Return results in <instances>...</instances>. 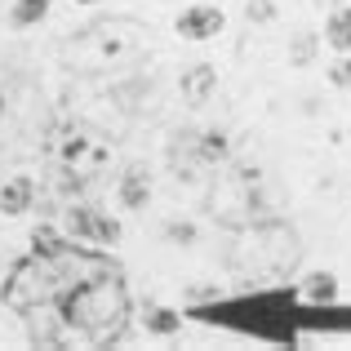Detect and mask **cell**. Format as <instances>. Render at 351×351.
<instances>
[{
  "label": "cell",
  "instance_id": "cell-6",
  "mask_svg": "<svg viewBox=\"0 0 351 351\" xmlns=\"http://www.w3.org/2000/svg\"><path fill=\"white\" fill-rule=\"evenodd\" d=\"M227 156H232V147H227V134H218V129H205V134L187 129V134L173 138V169L178 173H191L196 165L200 169H214Z\"/></svg>",
  "mask_w": 351,
  "mask_h": 351
},
{
  "label": "cell",
  "instance_id": "cell-1",
  "mask_svg": "<svg viewBox=\"0 0 351 351\" xmlns=\"http://www.w3.org/2000/svg\"><path fill=\"white\" fill-rule=\"evenodd\" d=\"M32 254L5 276V307L27 325V338L49 351L116 347L129 329V289L116 258L58 240L49 227L32 236Z\"/></svg>",
  "mask_w": 351,
  "mask_h": 351
},
{
  "label": "cell",
  "instance_id": "cell-14",
  "mask_svg": "<svg viewBox=\"0 0 351 351\" xmlns=\"http://www.w3.org/2000/svg\"><path fill=\"white\" fill-rule=\"evenodd\" d=\"M45 14H49V0H18L14 23H18V27H32V23H40Z\"/></svg>",
  "mask_w": 351,
  "mask_h": 351
},
{
  "label": "cell",
  "instance_id": "cell-3",
  "mask_svg": "<svg viewBox=\"0 0 351 351\" xmlns=\"http://www.w3.org/2000/svg\"><path fill=\"white\" fill-rule=\"evenodd\" d=\"M45 156H49L62 191H80L112 165V138L98 134L85 120H58L45 134Z\"/></svg>",
  "mask_w": 351,
  "mask_h": 351
},
{
  "label": "cell",
  "instance_id": "cell-11",
  "mask_svg": "<svg viewBox=\"0 0 351 351\" xmlns=\"http://www.w3.org/2000/svg\"><path fill=\"white\" fill-rule=\"evenodd\" d=\"M120 200H125V209H143L147 200H152V173H147L143 165L125 169V178H120Z\"/></svg>",
  "mask_w": 351,
  "mask_h": 351
},
{
  "label": "cell",
  "instance_id": "cell-13",
  "mask_svg": "<svg viewBox=\"0 0 351 351\" xmlns=\"http://www.w3.org/2000/svg\"><path fill=\"white\" fill-rule=\"evenodd\" d=\"M32 178H9L5 187H0V209L5 214H23L27 205H32Z\"/></svg>",
  "mask_w": 351,
  "mask_h": 351
},
{
  "label": "cell",
  "instance_id": "cell-16",
  "mask_svg": "<svg viewBox=\"0 0 351 351\" xmlns=\"http://www.w3.org/2000/svg\"><path fill=\"white\" fill-rule=\"evenodd\" d=\"M311 58H316V36L302 32L298 40H293V49H289V62H293V67H307Z\"/></svg>",
  "mask_w": 351,
  "mask_h": 351
},
{
  "label": "cell",
  "instance_id": "cell-10",
  "mask_svg": "<svg viewBox=\"0 0 351 351\" xmlns=\"http://www.w3.org/2000/svg\"><path fill=\"white\" fill-rule=\"evenodd\" d=\"M298 298L311 302V307H334L338 302V276L334 271H311L307 280L298 285Z\"/></svg>",
  "mask_w": 351,
  "mask_h": 351
},
{
  "label": "cell",
  "instance_id": "cell-18",
  "mask_svg": "<svg viewBox=\"0 0 351 351\" xmlns=\"http://www.w3.org/2000/svg\"><path fill=\"white\" fill-rule=\"evenodd\" d=\"M329 80H334V89H347V85H351V58L334 62V71H329Z\"/></svg>",
  "mask_w": 351,
  "mask_h": 351
},
{
  "label": "cell",
  "instance_id": "cell-8",
  "mask_svg": "<svg viewBox=\"0 0 351 351\" xmlns=\"http://www.w3.org/2000/svg\"><path fill=\"white\" fill-rule=\"evenodd\" d=\"M173 27H178L182 40H209V36H218L227 27V18L214 5H191V9H182V18Z\"/></svg>",
  "mask_w": 351,
  "mask_h": 351
},
{
  "label": "cell",
  "instance_id": "cell-4",
  "mask_svg": "<svg viewBox=\"0 0 351 351\" xmlns=\"http://www.w3.org/2000/svg\"><path fill=\"white\" fill-rule=\"evenodd\" d=\"M152 45L147 27L129 23V18H103V23L85 27L80 36L67 40V62L85 71H103V67H120V62L138 58Z\"/></svg>",
  "mask_w": 351,
  "mask_h": 351
},
{
  "label": "cell",
  "instance_id": "cell-15",
  "mask_svg": "<svg viewBox=\"0 0 351 351\" xmlns=\"http://www.w3.org/2000/svg\"><path fill=\"white\" fill-rule=\"evenodd\" d=\"M182 320H178V311H169V307H147V329H156V334H173Z\"/></svg>",
  "mask_w": 351,
  "mask_h": 351
},
{
  "label": "cell",
  "instance_id": "cell-19",
  "mask_svg": "<svg viewBox=\"0 0 351 351\" xmlns=\"http://www.w3.org/2000/svg\"><path fill=\"white\" fill-rule=\"evenodd\" d=\"M169 236H173V240H191L196 232H191V227H178V223H173V227H169Z\"/></svg>",
  "mask_w": 351,
  "mask_h": 351
},
{
  "label": "cell",
  "instance_id": "cell-9",
  "mask_svg": "<svg viewBox=\"0 0 351 351\" xmlns=\"http://www.w3.org/2000/svg\"><path fill=\"white\" fill-rule=\"evenodd\" d=\"M218 85V71L209 67V62H196V67L182 71V98H187V107H200L209 94H214Z\"/></svg>",
  "mask_w": 351,
  "mask_h": 351
},
{
  "label": "cell",
  "instance_id": "cell-2",
  "mask_svg": "<svg viewBox=\"0 0 351 351\" xmlns=\"http://www.w3.org/2000/svg\"><path fill=\"white\" fill-rule=\"evenodd\" d=\"M302 263V236L293 232V223L280 218H245L232 227L227 240V267L240 280H285L293 267Z\"/></svg>",
  "mask_w": 351,
  "mask_h": 351
},
{
  "label": "cell",
  "instance_id": "cell-17",
  "mask_svg": "<svg viewBox=\"0 0 351 351\" xmlns=\"http://www.w3.org/2000/svg\"><path fill=\"white\" fill-rule=\"evenodd\" d=\"M245 18H249V23H271V18H276V5H271V0H249Z\"/></svg>",
  "mask_w": 351,
  "mask_h": 351
},
{
  "label": "cell",
  "instance_id": "cell-21",
  "mask_svg": "<svg viewBox=\"0 0 351 351\" xmlns=\"http://www.w3.org/2000/svg\"><path fill=\"white\" fill-rule=\"evenodd\" d=\"M80 5H94V0H80Z\"/></svg>",
  "mask_w": 351,
  "mask_h": 351
},
{
  "label": "cell",
  "instance_id": "cell-7",
  "mask_svg": "<svg viewBox=\"0 0 351 351\" xmlns=\"http://www.w3.org/2000/svg\"><path fill=\"white\" fill-rule=\"evenodd\" d=\"M67 232L76 240H98V245H116L120 240V223H112L107 214H98V209H67Z\"/></svg>",
  "mask_w": 351,
  "mask_h": 351
},
{
  "label": "cell",
  "instance_id": "cell-20",
  "mask_svg": "<svg viewBox=\"0 0 351 351\" xmlns=\"http://www.w3.org/2000/svg\"><path fill=\"white\" fill-rule=\"evenodd\" d=\"M320 9H334V5H347V0H316Z\"/></svg>",
  "mask_w": 351,
  "mask_h": 351
},
{
  "label": "cell",
  "instance_id": "cell-12",
  "mask_svg": "<svg viewBox=\"0 0 351 351\" xmlns=\"http://www.w3.org/2000/svg\"><path fill=\"white\" fill-rule=\"evenodd\" d=\"M325 36L338 53H351V9L347 5H334V14H329V23H325Z\"/></svg>",
  "mask_w": 351,
  "mask_h": 351
},
{
  "label": "cell",
  "instance_id": "cell-5",
  "mask_svg": "<svg viewBox=\"0 0 351 351\" xmlns=\"http://www.w3.org/2000/svg\"><path fill=\"white\" fill-rule=\"evenodd\" d=\"M293 298H298V289L245 293V298L218 302V307H187V316L214 320V325H232V329H240V334H271V329H289Z\"/></svg>",
  "mask_w": 351,
  "mask_h": 351
}]
</instances>
